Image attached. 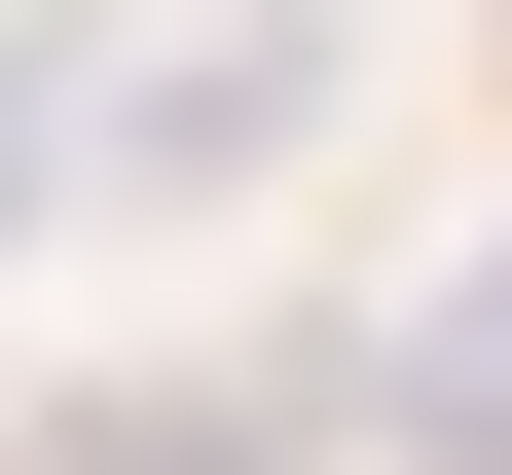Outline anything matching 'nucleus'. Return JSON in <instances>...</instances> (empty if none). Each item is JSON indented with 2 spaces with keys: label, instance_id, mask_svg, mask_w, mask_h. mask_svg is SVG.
I'll return each instance as SVG.
<instances>
[{
  "label": "nucleus",
  "instance_id": "nucleus-1",
  "mask_svg": "<svg viewBox=\"0 0 512 475\" xmlns=\"http://www.w3.org/2000/svg\"><path fill=\"white\" fill-rule=\"evenodd\" d=\"M439 475H512V256L439 293Z\"/></svg>",
  "mask_w": 512,
  "mask_h": 475
}]
</instances>
